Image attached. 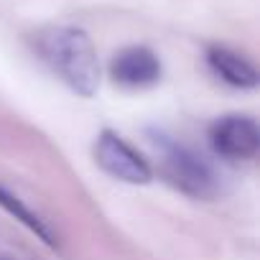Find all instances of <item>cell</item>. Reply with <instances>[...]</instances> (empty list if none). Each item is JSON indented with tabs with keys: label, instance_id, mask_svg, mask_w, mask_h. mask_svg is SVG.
<instances>
[{
	"label": "cell",
	"instance_id": "6da1fadb",
	"mask_svg": "<svg viewBox=\"0 0 260 260\" xmlns=\"http://www.w3.org/2000/svg\"><path fill=\"white\" fill-rule=\"evenodd\" d=\"M46 64L79 94L89 97L100 87V67L97 54L89 36L82 28L59 26L39 34L36 41Z\"/></svg>",
	"mask_w": 260,
	"mask_h": 260
},
{
	"label": "cell",
	"instance_id": "7a4b0ae2",
	"mask_svg": "<svg viewBox=\"0 0 260 260\" xmlns=\"http://www.w3.org/2000/svg\"><path fill=\"white\" fill-rule=\"evenodd\" d=\"M156 151H158V161H161V171L164 176L179 186L186 194L194 197H209L214 191V174L212 169L189 148L176 146L161 136H156Z\"/></svg>",
	"mask_w": 260,
	"mask_h": 260
},
{
	"label": "cell",
	"instance_id": "3957f363",
	"mask_svg": "<svg viewBox=\"0 0 260 260\" xmlns=\"http://www.w3.org/2000/svg\"><path fill=\"white\" fill-rule=\"evenodd\" d=\"M94 158L110 176L127 181V184H146L151 181V166L143 156H138L120 136L102 133L94 146Z\"/></svg>",
	"mask_w": 260,
	"mask_h": 260
},
{
	"label": "cell",
	"instance_id": "277c9868",
	"mask_svg": "<svg viewBox=\"0 0 260 260\" xmlns=\"http://www.w3.org/2000/svg\"><path fill=\"white\" fill-rule=\"evenodd\" d=\"M209 141H212V148L219 156H227V158H250V156L257 153L260 133H257V125L250 117L227 115V117H222V120H217L212 125Z\"/></svg>",
	"mask_w": 260,
	"mask_h": 260
},
{
	"label": "cell",
	"instance_id": "5b68a950",
	"mask_svg": "<svg viewBox=\"0 0 260 260\" xmlns=\"http://www.w3.org/2000/svg\"><path fill=\"white\" fill-rule=\"evenodd\" d=\"M110 72H112L115 82H120L125 87H148L161 77V64L151 49L130 46L112 59Z\"/></svg>",
	"mask_w": 260,
	"mask_h": 260
},
{
	"label": "cell",
	"instance_id": "8992f818",
	"mask_svg": "<svg viewBox=\"0 0 260 260\" xmlns=\"http://www.w3.org/2000/svg\"><path fill=\"white\" fill-rule=\"evenodd\" d=\"M209 67L224 82H230L235 87H255L257 84V72L252 69V64L230 49H222V46L209 49Z\"/></svg>",
	"mask_w": 260,
	"mask_h": 260
},
{
	"label": "cell",
	"instance_id": "52a82bcc",
	"mask_svg": "<svg viewBox=\"0 0 260 260\" xmlns=\"http://www.w3.org/2000/svg\"><path fill=\"white\" fill-rule=\"evenodd\" d=\"M0 207H6L11 214H16V219H21L28 230H34L39 237H44L49 245H54V235H51V230L31 212V209H26L23 204H21V199L18 197H13V194H8L6 189H0Z\"/></svg>",
	"mask_w": 260,
	"mask_h": 260
}]
</instances>
